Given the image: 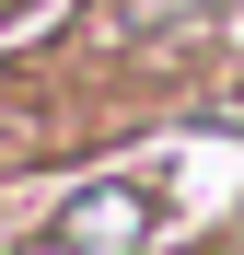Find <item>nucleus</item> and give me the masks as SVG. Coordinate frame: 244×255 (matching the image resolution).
<instances>
[{
    "mask_svg": "<svg viewBox=\"0 0 244 255\" xmlns=\"http://www.w3.org/2000/svg\"><path fill=\"white\" fill-rule=\"evenodd\" d=\"M116 232H140V186H105L70 209V244H116Z\"/></svg>",
    "mask_w": 244,
    "mask_h": 255,
    "instance_id": "nucleus-1",
    "label": "nucleus"
}]
</instances>
